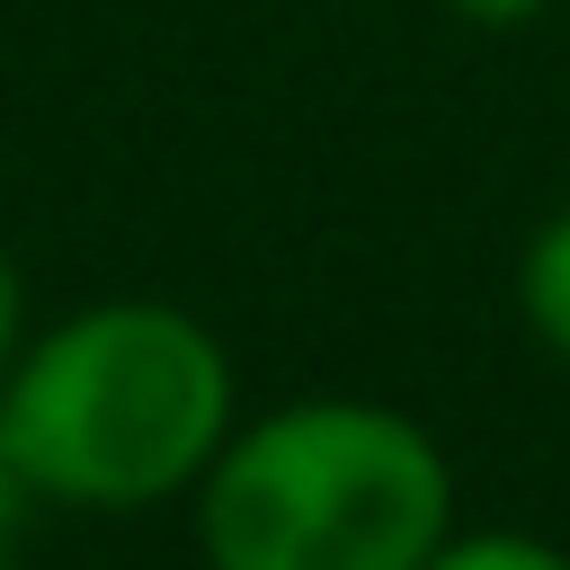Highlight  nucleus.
Listing matches in <instances>:
<instances>
[{"label":"nucleus","instance_id":"obj_7","mask_svg":"<svg viewBox=\"0 0 570 570\" xmlns=\"http://www.w3.org/2000/svg\"><path fill=\"white\" fill-rule=\"evenodd\" d=\"M18 499H27V481H18V463H9V445H0V534L18 525Z\"/></svg>","mask_w":570,"mask_h":570},{"label":"nucleus","instance_id":"obj_6","mask_svg":"<svg viewBox=\"0 0 570 570\" xmlns=\"http://www.w3.org/2000/svg\"><path fill=\"white\" fill-rule=\"evenodd\" d=\"M18 365V276H9V258H0V374Z\"/></svg>","mask_w":570,"mask_h":570},{"label":"nucleus","instance_id":"obj_3","mask_svg":"<svg viewBox=\"0 0 570 570\" xmlns=\"http://www.w3.org/2000/svg\"><path fill=\"white\" fill-rule=\"evenodd\" d=\"M517 294H525V321L552 356H570V214H552L534 240H525V267H517Z\"/></svg>","mask_w":570,"mask_h":570},{"label":"nucleus","instance_id":"obj_2","mask_svg":"<svg viewBox=\"0 0 570 570\" xmlns=\"http://www.w3.org/2000/svg\"><path fill=\"white\" fill-rule=\"evenodd\" d=\"M445 517V454L383 401H294L223 436L196 499L214 570H419Z\"/></svg>","mask_w":570,"mask_h":570},{"label":"nucleus","instance_id":"obj_1","mask_svg":"<svg viewBox=\"0 0 570 570\" xmlns=\"http://www.w3.org/2000/svg\"><path fill=\"white\" fill-rule=\"evenodd\" d=\"M232 436V365L214 330L169 303H98L0 374V445L27 490L80 508H142Z\"/></svg>","mask_w":570,"mask_h":570},{"label":"nucleus","instance_id":"obj_5","mask_svg":"<svg viewBox=\"0 0 570 570\" xmlns=\"http://www.w3.org/2000/svg\"><path fill=\"white\" fill-rule=\"evenodd\" d=\"M454 18H472V27H525L543 0H445Z\"/></svg>","mask_w":570,"mask_h":570},{"label":"nucleus","instance_id":"obj_4","mask_svg":"<svg viewBox=\"0 0 570 570\" xmlns=\"http://www.w3.org/2000/svg\"><path fill=\"white\" fill-rule=\"evenodd\" d=\"M419 570H570V552H552L534 534H472V543H436Z\"/></svg>","mask_w":570,"mask_h":570}]
</instances>
